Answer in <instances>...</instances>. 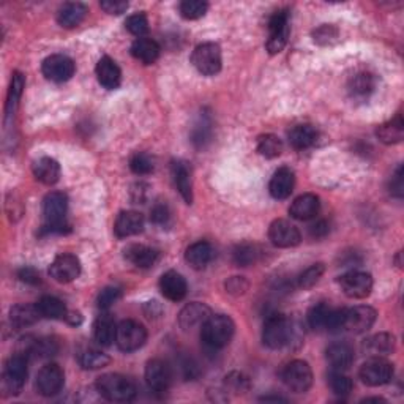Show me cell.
<instances>
[{
    "instance_id": "ba28073f",
    "label": "cell",
    "mask_w": 404,
    "mask_h": 404,
    "mask_svg": "<svg viewBox=\"0 0 404 404\" xmlns=\"http://www.w3.org/2000/svg\"><path fill=\"white\" fill-rule=\"evenodd\" d=\"M281 377L286 387L295 393L308 392L313 386V371L303 360H293L288 363L286 368L283 369Z\"/></svg>"
},
{
    "instance_id": "680465c9",
    "label": "cell",
    "mask_w": 404,
    "mask_h": 404,
    "mask_svg": "<svg viewBox=\"0 0 404 404\" xmlns=\"http://www.w3.org/2000/svg\"><path fill=\"white\" fill-rule=\"evenodd\" d=\"M226 382H229V386L233 387L235 392H240V390L243 388H247V379L242 374H238V373H234V374H231L229 377H226Z\"/></svg>"
},
{
    "instance_id": "7c38bea8",
    "label": "cell",
    "mask_w": 404,
    "mask_h": 404,
    "mask_svg": "<svg viewBox=\"0 0 404 404\" xmlns=\"http://www.w3.org/2000/svg\"><path fill=\"white\" fill-rule=\"evenodd\" d=\"M42 71L46 79L52 82H67L75 76L76 65L73 59L65 54H52L46 57L42 63Z\"/></svg>"
},
{
    "instance_id": "5bb4252c",
    "label": "cell",
    "mask_w": 404,
    "mask_h": 404,
    "mask_svg": "<svg viewBox=\"0 0 404 404\" xmlns=\"http://www.w3.org/2000/svg\"><path fill=\"white\" fill-rule=\"evenodd\" d=\"M376 317L377 313L374 308L367 307V305L354 307L350 310H346V313H344L343 329L349 330V332L353 333H365L373 327Z\"/></svg>"
},
{
    "instance_id": "d4e9b609",
    "label": "cell",
    "mask_w": 404,
    "mask_h": 404,
    "mask_svg": "<svg viewBox=\"0 0 404 404\" xmlns=\"http://www.w3.org/2000/svg\"><path fill=\"white\" fill-rule=\"evenodd\" d=\"M326 354H327L329 363L332 365V369H336V371L348 369L350 365H353L354 359H355L353 346L344 341L330 344L326 350Z\"/></svg>"
},
{
    "instance_id": "8d00e7d4",
    "label": "cell",
    "mask_w": 404,
    "mask_h": 404,
    "mask_svg": "<svg viewBox=\"0 0 404 404\" xmlns=\"http://www.w3.org/2000/svg\"><path fill=\"white\" fill-rule=\"evenodd\" d=\"M376 87V78L371 73L362 71L350 79L349 92L355 98H368Z\"/></svg>"
},
{
    "instance_id": "603a6c76",
    "label": "cell",
    "mask_w": 404,
    "mask_h": 404,
    "mask_svg": "<svg viewBox=\"0 0 404 404\" xmlns=\"http://www.w3.org/2000/svg\"><path fill=\"white\" fill-rule=\"evenodd\" d=\"M294 185H295L294 171L288 166H283L275 172L274 177H271V180L269 183V191L275 200H286V197H289L290 193H293Z\"/></svg>"
},
{
    "instance_id": "3957f363",
    "label": "cell",
    "mask_w": 404,
    "mask_h": 404,
    "mask_svg": "<svg viewBox=\"0 0 404 404\" xmlns=\"http://www.w3.org/2000/svg\"><path fill=\"white\" fill-rule=\"evenodd\" d=\"M68 197L61 191H52L43 201L44 231L48 233H63L67 224Z\"/></svg>"
},
{
    "instance_id": "d590c367",
    "label": "cell",
    "mask_w": 404,
    "mask_h": 404,
    "mask_svg": "<svg viewBox=\"0 0 404 404\" xmlns=\"http://www.w3.org/2000/svg\"><path fill=\"white\" fill-rule=\"evenodd\" d=\"M37 308L39 311V314H42V317H46V319H65L68 314L63 302L52 295L42 297V299L37 302Z\"/></svg>"
},
{
    "instance_id": "4dcf8cb0",
    "label": "cell",
    "mask_w": 404,
    "mask_h": 404,
    "mask_svg": "<svg viewBox=\"0 0 404 404\" xmlns=\"http://www.w3.org/2000/svg\"><path fill=\"white\" fill-rule=\"evenodd\" d=\"M34 176L38 182L54 185L61 178V164L51 157H43L34 163Z\"/></svg>"
},
{
    "instance_id": "836d02e7",
    "label": "cell",
    "mask_w": 404,
    "mask_h": 404,
    "mask_svg": "<svg viewBox=\"0 0 404 404\" xmlns=\"http://www.w3.org/2000/svg\"><path fill=\"white\" fill-rule=\"evenodd\" d=\"M117 326L114 317L109 313H103L97 317L94 324V335L95 340L102 344V346H111L116 341Z\"/></svg>"
},
{
    "instance_id": "f546056e",
    "label": "cell",
    "mask_w": 404,
    "mask_h": 404,
    "mask_svg": "<svg viewBox=\"0 0 404 404\" xmlns=\"http://www.w3.org/2000/svg\"><path fill=\"white\" fill-rule=\"evenodd\" d=\"M125 257L139 269H149L155 266L160 253L155 248L145 247V245H131L125 250Z\"/></svg>"
},
{
    "instance_id": "8fae6325",
    "label": "cell",
    "mask_w": 404,
    "mask_h": 404,
    "mask_svg": "<svg viewBox=\"0 0 404 404\" xmlns=\"http://www.w3.org/2000/svg\"><path fill=\"white\" fill-rule=\"evenodd\" d=\"M289 13L288 10H280L271 15L269 21V42L267 51L270 54H280L284 49L289 38Z\"/></svg>"
},
{
    "instance_id": "7bdbcfd3",
    "label": "cell",
    "mask_w": 404,
    "mask_h": 404,
    "mask_svg": "<svg viewBox=\"0 0 404 404\" xmlns=\"http://www.w3.org/2000/svg\"><path fill=\"white\" fill-rule=\"evenodd\" d=\"M329 384L332 392L338 396H348L350 392H353L354 384L350 381V377L343 373V371H336L332 369L329 374Z\"/></svg>"
},
{
    "instance_id": "7a4b0ae2",
    "label": "cell",
    "mask_w": 404,
    "mask_h": 404,
    "mask_svg": "<svg viewBox=\"0 0 404 404\" xmlns=\"http://www.w3.org/2000/svg\"><path fill=\"white\" fill-rule=\"evenodd\" d=\"M97 390L103 398L114 403H130L136 398L137 388L133 381L122 374H103L97 379Z\"/></svg>"
},
{
    "instance_id": "6da1fadb",
    "label": "cell",
    "mask_w": 404,
    "mask_h": 404,
    "mask_svg": "<svg viewBox=\"0 0 404 404\" xmlns=\"http://www.w3.org/2000/svg\"><path fill=\"white\" fill-rule=\"evenodd\" d=\"M234 321L226 314H212L201 327V340L210 349H223L233 340Z\"/></svg>"
},
{
    "instance_id": "484cf974",
    "label": "cell",
    "mask_w": 404,
    "mask_h": 404,
    "mask_svg": "<svg viewBox=\"0 0 404 404\" xmlns=\"http://www.w3.org/2000/svg\"><path fill=\"white\" fill-rule=\"evenodd\" d=\"M87 15V6L81 2L63 4L57 11V23L65 29H75L84 21Z\"/></svg>"
},
{
    "instance_id": "4316f807",
    "label": "cell",
    "mask_w": 404,
    "mask_h": 404,
    "mask_svg": "<svg viewBox=\"0 0 404 404\" xmlns=\"http://www.w3.org/2000/svg\"><path fill=\"white\" fill-rule=\"evenodd\" d=\"M215 251L214 247L209 242H196L193 245H190L187 248V253H185V259L190 264L191 267L196 270H202L209 266L214 259Z\"/></svg>"
},
{
    "instance_id": "d6986e66",
    "label": "cell",
    "mask_w": 404,
    "mask_h": 404,
    "mask_svg": "<svg viewBox=\"0 0 404 404\" xmlns=\"http://www.w3.org/2000/svg\"><path fill=\"white\" fill-rule=\"evenodd\" d=\"M321 209V201L316 195L305 193L300 195L299 197H295L294 202L290 204L289 207V215L294 218V220L299 221H308L316 218V215L319 214Z\"/></svg>"
},
{
    "instance_id": "5b68a950",
    "label": "cell",
    "mask_w": 404,
    "mask_h": 404,
    "mask_svg": "<svg viewBox=\"0 0 404 404\" xmlns=\"http://www.w3.org/2000/svg\"><path fill=\"white\" fill-rule=\"evenodd\" d=\"M191 63L204 76H215L221 70V48L216 43H202L196 46L191 54Z\"/></svg>"
},
{
    "instance_id": "db71d44e",
    "label": "cell",
    "mask_w": 404,
    "mask_h": 404,
    "mask_svg": "<svg viewBox=\"0 0 404 404\" xmlns=\"http://www.w3.org/2000/svg\"><path fill=\"white\" fill-rule=\"evenodd\" d=\"M100 6L108 15H122V13L128 10V2H122V0H103Z\"/></svg>"
},
{
    "instance_id": "cb8c5ba5",
    "label": "cell",
    "mask_w": 404,
    "mask_h": 404,
    "mask_svg": "<svg viewBox=\"0 0 404 404\" xmlns=\"http://www.w3.org/2000/svg\"><path fill=\"white\" fill-rule=\"evenodd\" d=\"M97 79L104 89L114 90L122 82V71L118 68L116 61H112L111 57L104 56L97 63Z\"/></svg>"
},
{
    "instance_id": "681fc988",
    "label": "cell",
    "mask_w": 404,
    "mask_h": 404,
    "mask_svg": "<svg viewBox=\"0 0 404 404\" xmlns=\"http://www.w3.org/2000/svg\"><path fill=\"white\" fill-rule=\"evenodd\" d=\"M150 221L157 226H168L171 221V209L166 202L158 201L150 210Z\"/></svg>"
},
{
    "instance_id": "52a82bcc",
    "label": "cell",
    "mask_w": 404,
    "mask_h": 404,
    "mask_svg": "<svg viewBox=\"0 0 404 404\" xmlns=\"http://www.w3.org/2000/svg\"><path fill=\"white\" fill-rule=\"evenodd\" d=\"M395 369L384 357H371L360 368V379L369 387L386 386L393 379Z\"/></svg>"
},
{
    "instance_id": "d6a6232c",
    "label": "cell",
    "mask_w": 404,
    "mask_h": 404,
    "mask_svg": "<svg viewBox=\"0 0 404 404\" xmlns=\"http://www.w3.org/2000/svg\"><path fill=\"white\" fill-rule=\"evenodd\" d=\"M376 136L379 137L381 142L387 145L401 142L404 137V122L401 114H396L392 121L379 125L376 130Z\"/></svg>"
},
{
    "instance_id": "bcb514c9",
    "label": "cell",
    "mask_w": 404,
    "mask_h": 404,
    "mask_svg": "<svg viewBox=\"0 0 404 404\" xmlns=\"http://www.w3.org/2000/svg\"><path fill=\"white\" fill-rule=\"evenodd\" d=\"M324 270H326V267H324V264H321V262L310 266L307 270L300 274L299 286L303 289L313 288L314 284L321 280V276L324 275Z\"/></svg>"
},
{
    "instance_id": "f35d334b",
    "label": "cell",
    "mask_w": 404,
    "mask_h": 404,
    "mask_svg": "<svg viewBox=\"0 0 404 404\" xmlns=\"http://www.w3.org/2000/svg\"><path fill=\"white\" fill-rule=\"evenodd\" d=\"M333 308L330 307L327 303H317L313 308L308 311L307 321L308 326L321 332V330H329V322H330V316H332Z\"/></svg>"
},
{
    "instance_id": "83f0119b",
    "label": "cell",
    "mask_w": 404,
    "mask_h": 404,
    "mask_svg": "<svg viewBox=\"0 0 404 404\" xmlns=\"http://www.w3.org/2000/svg\"><path fill=\"white\" fill-rule=\"evenodd\" d=\"M131 56H133L136 61L142 62L145 65H152L158 61L160 57L161 48L155 39L152 38H137L136 42L131 44Z\"/></svg>"
},
{
    "instance_id": "30bf717a",
    "label": "cell",
    "mask_w": 404,
    "mask_h": 404,
    "mask_svg": "<svg viewBox=\"0 0 404 404\" xmlns=\"http://www.w3.org/2000/svg\"><path fill=\"white\" fill-rule=\"evenodd\" d=\"M340 288L349 299H367L373 290V276L367 271L350 270L340 276Z\"/></svg>"
},
{
    "instance_id": "7dc6e473",
    "label": "cell",
    "mask_w": 404,
    "mask_h": 404,
    "mask_svg": "<svg viewBox=\"0 0 404 404\" xmlns=\"http://www.w3.org/2000/svg\"><path fill=\"white\" fill-rule=\"evenodd\" d=\"M125 27H127L130 34L142 38V35L147 34V30H149L147 16H145L144 13H136V15H131L127 21H125Z\"/></svg>"
},
{
    "instance_id": "60d3db41",
    "label": "cell",
    "mask_w": 404,
    "mask_h": 404,
    "mask_svg": "<svg viewBox=\"0 0 404 404\" xmlns=\"http://www.w3.org/2000/svg\"><path fill=\"white\" fill-rule=\"evenodd\" d=\"M109 362V357L95 348H87L79 354V363L84 369H100L108 367Z\"/></svg>"
},
{
    "instance_id": "9a60e30c",
    "label": "cell",
    "mask_w": 404,
    "mask_h": 404,
    "mask_svg": "<svg viewBox=\"0 0 404 404\" xmlns=\"http://www.w3.org/2000/svg\"><path fill=\"white\" fill-rule=\"evenodd\" d=\"M269 238L278 248H293L300 243L302 235L293 223L286 220H275L269 228Z\"/></svg>"
},
{
    "instance_id": "b9f144b4",
    "label": "cell",
    "mask_w": 404,
    "mask_h": 404,
    "mask_svg": "<svg viewBox=\"0 0 404 404\" xmlns=\"http://www.w3.org/2000/svg\"><path fill=\"white\" fill-rule=\"evenodd\" d=\"M257 152L259 155L266 158H276L281 155L283 142L281 139L275 135H262L257 137Z\"/></svg>"
},
{
    "instance_id": "11a10c76",
    "label": "cell",
    "mask_w": 404,
    "mask_h": 404,
    "mask_svg": "<svg viewBox=\"0 0 404 404\" xmlns=\"http://www.w3.org/2000/svg\"><path fill=\"white\" fill-rule=\"evenodd\" d=\"M18 278L25 284H32V286H37V284L42 283L38 271L32 267H23L18 271Z\"/></svg>"
},
{
    "instance_id": "2e32d148",
    "label": "cell",
    "mask_w": 404,
    "mask_h": 404,
    "mask_svg": "<svg viewBox=\"0 0 404 404\" xmlns=\"http://www.w3.org/2000/svg\"><path fill=\"white\" fill-rule=\"evenodd\" d=\"M171 381L172 374L168 363H164L160 359L147 362V365H145V382H147V386L152 392L155 393L168 392Z\"/></svg>"
},
{
    "instance_id": "816d5d0a",
    "label": "cell",
    "mask_w": 404,
    "mask_h": 404,
    "mask_svg": "<svg viewBox=\"0 0 404 404\" xmlns=\"http://www.w3.org/2000/svg\"><path fill=\"white\" fill-rule=\"evenodd\" d=\"M313 38H314V43L317 44H322V46H327V44H332L338 39V29L333 27V25H321L319 29H316L313 32Z\"/></svg>"
},
{
    "instance_id": "e575fe53",
    "label": "cell",
    "mask_w": 404,
    "mask_h": 404,
    "mask_svg": "<svg viewBox=\"0 0 404 404\" xmlns=\"http://www.w3.org/2000/svg\"><path fill=\"white\" fill-rule=\"evenodd\" d=\"M363 348L373 357L388 355L395 350V336L390 333H377L365 341Z\"/></svg>"
},
{
    "instance_id": "277c9868",
    "label": "cell",
    "mask_w": 404,
    "mask_h": 404,
    "mask_svg": "<svg viewBox=\"0 0 404 404\" xmlns=\"http://www.w3.org/2000/svg\"><path fill=\"white\" fill-rule=\"evenodd\" d=\"M293 338V324L280 313L270 314L264 322L262 341L270 349H281Z\"/></svg>"
},
{
    "instance_id": "44dd1931",
    "label": "cell",
    "mask_w": 404,
    "mask_h": 404,
    "mask_svg": "<svg viewBox=\"0 0 404 404\" xmlns=\"http://www.w3.org/2000/svg\"><path fill=\"white\" fill-rule=\"evenodd\" d=\"M171 176L178 193L187 204L193 202V180H191V169L185 161H172Z\"/></svg>"
},
{
    "instance_id": "ab89813d",
    "label": "cell",
    "mask_w": 404,
    "mask_h": 404,
    "mask_svg": "<svg viewBox=\"0 0 404 404\" xmlns=\"http://www.w3.org/2000/svg\"><path fill=\"white\" fill-rule=\"evenodd\" d=\"M24 85H25V79H24L23 73H19V71L13 73L10 90H8V98H6V108H5L6 117L8 118L16 112L19 100H21Z\"/></svg>"
},
{
    "instance_id": "4fadbf2b",
    "label": "cell",
    "mask_w": 404,
    "mask_h": 404,
    "mask_svg": "<svg viewBox=\"0 0 404 404\" xmlns=\"http://www.w3.org/2000/svg\"><path fill=\"white\" fill-rule=\"evenodd\" d=\"M65 373L57 363H46V365L38 371L35 387L37 392L43 396H54L63 388Z\"/></svg>"
},
{
    "instance_id": "ffe728a7",
    "label": "cell",
    "mask_w": 404,
    "mask_h": 404,
    "mask_svg": "<svg viewBox=\"0 0 404 404\" xmlns=\"http://www.w3.org/2000/svg\"><path fill=\"white\" fill-rule=\"evenodd\" d=\"M160 290L161 294L171 302H180L187 295V280L178 274V271L169 270L161 276L160 280Z\"/></svg>"
},
{
    "instance_id": "91938a15",
    "label": "cell",
    "mask_w": 404,
    "mask_h": 404,
    "mask_svg": "<svg viewBox=\"0 0 404 404\" xmlns=\"http://www.w3.org/2000/svg\"><path fill=\"white\" fill-rule=\"evenodd\" d=\"M65 319H67V321L71 324V326H78V324H81L82 317H81V314H79V313H68L67 317H65Z\"/></svg>"
},
{
    "instance_id": "f6af8a7d",
    "label": "cell",
    "mask_w": 404,
    "mask_h": 404,
    "mask_svg": "<svg viewBox=\"0 0 404 404\" xmlns=\"http://www.w3.org/2000/svg\"><path fill=\"white\" fill-rule=\"evenodd\" d=\"M191 141L196 147H205V144L210 142L212 137V122L207 116H201L200 121L195 125L193 135H191Z\"/></svg>"
},
{
    "instance_id": "1f68e13d",
    "label": "cell",
    "mask_w": 404,
    "mask_h": 404,
    "mask_svg": "<svg viewBox=\"0 0 404 404\" xmlns=\"http://www.w3.org/2000/svg\"><path fill=\"white\" fill-rule=\"evenodd\" d=\"M39 317H42V314H39L37 305L19 303L10 311V322L15 329L29 327L32 324H35Z\"/></svg>"
},
{
    "instance_id": "6f0895ef",
    "label": "cell",
    "mask_w": 404,
    "mask_h": 404,
    "mask_svg": "<svg viewBox=\"0 0 404 404\" xmlns=\"http://www.w3.org/2000/svg\"><path fill=\"white\" fill-rule=\"evenodd\" d=\"M330 226L326 220H317L310 226V235L313 238H322L329 234Z\"/></svg>"
},
{
    "instance_id": "74e56055",
    "label": "cell",
    "mask_w": 404,
    "mask_h": 404,
    "mask_svg": "<svg viewBox=\"0 0 404 404\" xmlns=\"http://www.w3.org/2000/svg\"><path fill=\"white\" fill-rule=\"evenodd\" d=\"M261 250L255 243H240L233 251V261L238 267H250L259 261Z\"/></svg>"
},
{
    "instance_id": "ac0fdd59",
    "label": "cell",
    "mask_w": 404,
    "mask_h": 404,
    "mask_svg": "<svg viewBox=\"0 0 404 404\" xmlns=\"http://www.w3.org/2000/svg\"><path fill=\"white\" fill-rule=\"evenodd\" d=\"M212 316V310L205 303L193 302L183 307L178 313V326L183 330H193L196 327H202L205 321Z\"/></svg>"
},
{
    "instance_id": "ee69618b",
    "label": "cell",
    "mask_w": 404,
    "mask_h": 404,
    "mask_svg": "<svg viewBox=\"0 0 404 404\" xmlns=\"http://www.w3.org/2000/svg\"><path fill=\"white\" fill-rule=\"evenodd\" d=\"M209 10V4L202 2V0H185L178 5V11H180L182 18L188 19V21H195V19L202 18Z\"/></svg>"
},
{
    "instance_id": "f5cc1de1",
    "label": "cell",
    "mask_w": 404,
    "mask_h": 404,
    "mask_svg": "<svg viewBox=\"0 0 404 404\" xmlns=\"http://www.w3.org/2000/svg\"><path fill=\"white\" fill-rule=\"evenodd\" d=\"M248 289V281L243 276H233L226 281V290L233 295H242Z\"/></svg>"
},
{
    "instance_id": "f907efd6",
    "label": "cell",
    "mask_w": 404,
    "mask_h": 404,
    "mask_svg": "<svg viewBox=\"0 0 404 404\" xmlns=\"http://www.w3.org/2000/svg\"><path fill=\"white\" fill-rule=\"evenodd\" d=\"M121 295H122V290L118 289V288H114V286L104 288L102 293L98 294V299H97L98 308H102V310L111 308L112 305H114L118 299H121Z\"/></svg>"
},
{
    "instance_id": "9c48e42d",
    "label": "cell",
    "mask_w": 404,
    "mask_h": 404,
    "mask_svg": "<svg viewBox=\"0 0 404 404\" xmlns=\"http://www.w3.org/2000/svg\"><path fill=\"white\" fill-rule=\"evenodd\" d=\"M27 359L29 357L18 353L10 357L4 369V386L11 395H19L27 381Z\"/></svg>"
},
{
    "instance_id": "e0dca14e",
    "label": "cell",
    "mask_w": 404,
    "mask_h": 404,
    "mask_svg": "<svg viewBox=\"0 0 404 404\" xmlns=\"http://www.w3.org/2000/svg\"><path fill=\"white\" fill-rule=\"evenodd\" d=\"M49 275L57 283H71L81 275V262L75 255H59L51 264Z\"/></svg>"
},
{
    "instance_id": "7402d4cb",
    "label": "cell",
    "mask_w": 404,
    "mask_h": 404,
    "mask_svg": "<svg viewBox=\"0 0 404 404\" xmlns=\"http://www.w3.org/2000/svg\"><path fill=\"white\" fill-rule=\"evenodd\" d=\"M116 235L118 238H127L137 235L144 231V216L135 210L121 212L114 224Z\"/></svg>"
},
{
    "instance_id": "c3c4849f",
    "label": "cell",
    "mask_w": 404,
    "mask_h": 404,
    "mask_svg": "<svg viewBox=\"0 0 404 404\" xmlns=\"http://www.w3.org/2000/svg\"><path fill=\"white\" fill-rule=\"evenodd\" d=\"M130 169L137 176L150 174L154 171V160L147 154H135L130 160Z\"/></svg>"
},
{
    "instance_id": "f1b7e54d",
    "label": "cell",
    "mask_w": 404,
    "mask_h": 404,
    "mask_svg": "<svg viewBox=\"0 0 404 404\" xmlns=\"http://www.w3.org/2000/svg\"><path fill=\"white\" fill-rule=\"evenodd\" d=\"M317 130L313 127V125H295L294 128L289 130L288 139L289 144L293 145L295 150H307L310 147H313L317 141Z\"/></svg>"
},
{
    "instance_id": "8992f818",
    "label": "cell",
    "mask_w": 404,
    "mask_h": 404,
    "mask_svg": "<svg viewBox=\"0 0 404 404\" xmlns=\"http://www.w3.org/2000/svg\"><path fill=\"white\" fill-rule=\"evenodd\" d=\"M147 341V330L133 319H125L117 326L116 343L123 353H135Z\"/></svg>"
},
{
    "instance_id": "9f6ffc18",
    "label": "cell",
    "mask_w": 404,
    "mask_h": 404,
    "mask_svg": "<svg viewBox=\"0 0 404 404\" xmlns=\"http://www.w3.org/2000/svg\"><path fill=\"white\" fill-rule=\"evenodd\" d=\"M404 191V185H403V166L396 169V172L390 180V193L396 197H401Z\"/></svg>"
}]
</instances>
